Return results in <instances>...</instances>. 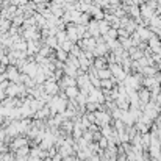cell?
I'll return each instance as SVG.
<instances>
[]
</instances>
